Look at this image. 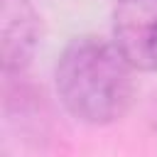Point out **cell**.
I'll use <instances>...</instances> for the list:
<instances>
[{"label": "cell", "instance_id": "7a4b0ae2", "mask_svg": "<svg viewBox=\"0 0 157 157\" xmlns=\"http://www.w3.org/2000/svg\"><path fill=\"white\" fill-rule=\"evenodd\" d=\"M113 44L132 69L157 74V0H118Z\"/></svg>", "mask_w": 157, "mask_h": 157}, {"label": "cell", "instance_id": "3957f363", "mask_svg": "<svg viewBox=\"0 0 157 157\" xmlns=\"http://www.w3.org/2000/svg\"><path fill=\"white\" fill-rule=\"evenodd\" d=\"M0 22H2V69L5 74H17L32 61L42 22L29 0H0Z\"/></svg>", "mask_w": 157, "mask_h": 157}, {"label": "cell", "instance_id": "6da1fadb", "mask_svg": "<svg viewBox=\"0 0 157 157\" xmlns=\"http://www.w3.org/2000/svg\"><path fill=\"white\" fill-rule=\"evenodd\" d=\"M132 66L118 47L96 34L74 37L59 54L54 86L69 115L86 125L120 120L135 98Z\"/></svg>", "mask_w": 157, "mask_h": 157}]
</instances>
